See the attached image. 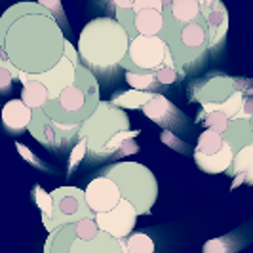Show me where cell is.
I'll return each mask as SVG.
<instances>
[{"label": "cell", "instance_id": "33", "mask_svg": "<svg viewBox=\"0 0 253 253\" xmlns=\"http://www.w3.org/2000/svg\"><path fill=\"white\" fill-rule=\"evenodd\" d=\"M88 141L84 137H78V143L73 147V152H71V158H69V171H73L76 166L82 162V158L88 154Z\"/></svg>", "mask_w": 253, "mask_h": 253}, {"label": "cell", "instance_id": "6", "mask_svg": "<svg viewBox=\"0 0 253 253\" xmlns=\"http://www.w3.org/2000/svg\"><path fill=\"white\" fill-rule=\"evenodd\" d=\"M129 129V118L122 107L116 103L101 101L97 109L80 124L78 137L88 141V151L91 156H101L107 145L120 133Z\"/></svg>", "mask_w": 253, "mask_h": 253}, {"label": "cell", "instance_id": "27", "mask_svg": "<svg viewBox=\"0 0 253 253\" xmlns=\"http://www.w3.org/2000/svg\"><path fill=\"white\" fill-rule=\"evenodd\" d=\"M124 250H126V253H154L156 246L149 234L133 232L124 240Z\"/></svg>", "mask_w": 253, "mask_h": 253}, {"label": "cell", "instance_id": "4", "mask_svg": "<svg viewBox=\"0 0 253 253\" xmlns=\"http://www.w3.org/2000/svg\"><path fill=\"white\" fill-rule=\"evenodd\" d=\"M160 37L164 38L169 46V51L175 59L179 69L194 63L202 57L210 48V40H208V31H206V19L204 13L189 23L177 21L169 10H164V29L160 33Z\"/></svg>", "mask_w": 253, "mask_h": 253}, {"label": "cell", "instance_id": "20", "mask_svg": "<svg viewBox=\"0 0 253 253\" xmlns=\"http://www.w3.org/2000/svg\"><path fill=\"white\" fill-rule=\"evenodd\" d=\"M228 173L232 177H238L234 185L238 183H248V185H253V143L246 145L244 149L234 154V162L228 168Z\"/></svg>", "mask_w": 253, "mask_h": 253}, {"label": "cell", "instance_id": "1", "mask_svg": "<svg viewBox=\"0 0 253 253\" xmlns=\"http://www.w3.org/2000/svg\"><path fill=\"white\" fill-rule=\"evenodd\" d=\"M65 44L63 25L40 2L12 4L0 17V53L19 71L51 69L65 55Z\"/></svg>", "mask_w": 253, "mask_h": 253}, {"label": "cell", "instance_id": "12", "mask_svg": "<svg viewBox=\"0 0 253 253\" xmlns=\"http://www.w3.org/2000/svg\"><path fill=\"white\" fill-rule=\"evenodd\" d=\"M29 78H35V80H40L42 84H46V88L50 89V97H57L65 88H69L76 78V65L63 55L61 61L57 65H53L51 69L44 71V73H37V75H31V73H25Z\"/></svg>", "mask_w": 253, "mask_h": 253}, {"label": "cell", "instance_id": "39", "mask_svg": "<svg viewBox=\"0 0 253 253\" xmlns=\"http://www.w3.org/2000/svg\"><path fill=\"white\" fill-rule=\"evenodd\" d=\"M65 55L73 61L75 65H80L82 63V57H80V51H76V48L67 40V44H65Z\"/></svg>", "mask_w": 253, "mask_h": 253}, {"label": "cell", "instance_id": "13", "mask_svg": "<svg viewBox=\"0 0 253 253\" xmlns=\"http://www.w3.org/2000/svg\"><path fill=\"white\" fill-rule=\"evenodd\" d=\"M236 82L228 76L213 75L208 76L200 84H194V91H196V99L200 105H221V103L228 99L234 91H236Z\"/></svg>", "mask_w": 253, "mask_h": 253}, {"label": "cell", "instance_id": "42", "mask_svg": "<svg viewBox=\"0 0 253 253\" xmlns=\"http://www.w3.org/2000/svg\"><path fill=\"white\" fill-rule=\"evenodd\" d=\"M215 0H200V4H202V10L204 8H208V6H211Z\"/></svg>", "mask_w": 253, "mask_h": 253}, {"label": "cell", "instance_id": "38", "mask_svg": "<svg viewBox=\"0 0 253 253\" xmlns=\"http://www.w3.org/2000/svg\"><path fill=\"white\" fill-rule=\"evenodd\" d=\"M137 151H139V147H137V143L133 141V137H127V139H124V143L120 145V151L116 152V156H129V154H135Z\"/></svg>", "mask_w": 253, "mask_h": 253}, {"label": "cell", "instance_id": "36", "mask_svg": "<svg viewBox=\"0 0 253 253\" xmlns=\"http://www.w3.org/2000/svg\"><path fill=\"white\" fill-rule=\"evenodd\" d=\"M37 2H40L42 6H46L57 17V21L65 25V13H63V6H61V0H37Z\"/></svg>", "mask_w": 253, "mask_h": 253}, {"label": "cell", "instance_id": "24", "mask_svg": "<svg viewBox=\"0 0 253 253\" xmlns=\"http://www.w3.org/2000/svg\"><path fill=\"white\" fill-rule=\"evenodd\" d=\"M228 145V141L225 139V135L221 131H217L213 127H206V131H202V135L198 137V145L194 152H200V154H217L221 152Z\"/></svg>", "mask_w": 253, "mask_h": 253}, {"label": "cell", "instance_id": "29", "mask_svg": "<svg viewBox=\"0 0 253 253\" xmlns=\"http://www.w3.org/2000/svg\"><path fill=\"white\" fill-rule=\"evenodd\" d=\"M204 122L208 127H213L217 131L225 133L232 122V118L221 109H210V111H204Z\"/></svg>", "mask_w": 253, "mask_h": 253}, {"label": "cell", "instance_id": "18", "mask_svg": "<svg viewBox=\"0 0 253 253\" xmlns=\"http://www.w3.org/2000/svg\"><path fill=\"white\" fill-rule=\"evenodd\" d=\"M234 154H236V152H234V149H232L230 143H228L223 151L217 152V154H211V156L194 152V162H196V166H198L202 171L215 175V173L228 171V168L234 162Z\"/></svg>", "mask_w": 253, "mask_h": 253}, {"label": "cell", "instance_id": "22", "mask_svg": "<svg viewBox=\"0 0 253 253\" xmlns=\"http://www.w3.org/2000/svg\"><path fill=\"white\" fill-rule=\"evenodd\" d=\"M223 135L230 143V147L234 149V152H238L246 145L253 143L252 120H248V118H234Z\"/></svg>", "mask_w": 253, "mask_h": 253}, {"label": "cell", "instance_id": "9", "mask_svg": "<svg viewBox=\"0 0 253 253\" xmlns=\"http://www.w3.org/2000/svg\"><path fill=\"white\" fill-rule=\"evenodd\" d=\"M29 131L40 145L51 147V149H59V147L63 149L75 139H78L80 124H76V126L61 124V122L53 120L50 114L44 111V107H40V109H35V113H33Z\"/></svg>", "mask_w": 253, "mask_h": 253}, {"label": "cell", "instance_id": "43", "mask_svg": "<svg viewBox=\"0 0 253 253\" xmlns=\"http://www.w3.org/2000/svg\"><path fill=\"white\" fill-rule=\"evenodd\" d=\"M252 129H253V116H252Z\"/></svg>", "mask_w": 253, "mask_h": 253}, {"label": "cell", "instance_id": "14", "mask_svg": "<svg viewBox=\"0 0 253 253\" xmlns=\"http://www.w3.org/2000/svg\"><path fill=\"white\" fill-rule=\"evenodd\" d=\"M204 19H206V31L210 40V50H215L217 46L225 40L228 31V13L221 0H215L211 6L204 8Z\"/></svg>", "mask_w": 253, "mask_h": 253}, {"label": "cell", "instance_id": "31", "mask_svg": "<svg viewBox=\"0 0 253 253\" xmlns=\"http://www.w3.org/2000/svg\"><path fill=\"white\" fill-rule=\"evenodd\" d=\"M179 71H181V69H179L177 65L166 63V65H162L158 71H154V73H156V80H158L160 86H171V84L177 80Z\"/></svg>", "mask_w": 253, "mask_h": 253}, {"label": "cell", "instance_id": "30", "mask_svg": "<svg viewBox=\"0 0 253 253\" xmlns=\"http://www.w3.org/2000/svg\"><path fill=\"white\" fill-rule=\"evenodd\" d=\"M126 82L135 89H152L158 84L156 73H135V71H126Z\"/></svg>", "mask_w": 253, "mask_h": 253}, {"label": "cell", "instance_id": "8", "mask_svg": "<svg viewBox=\"0 0 253 253\" xmlns=\"http://www.w3.org/2000/svg\"><path fill=\"white\" fill-rule=\"evenodd\" d=\"M51 196H53L51 230L65 223H75L84 217L95 215V211L89 208L86 200V190L78 187H57L55 190H51Z\"/></svg>", "mask_w": 253, "mask_h": 253}, {"label": "cell", "instance_id": "32", "mask_svg": "<svg viewBox=\"0 0 253 253\" xmlns=\"http://www.w3.org/2000/svg\"><path fill=\"white\" fill-rule=\"evenodd\" d=\"M116 19L126 27V31L129 33V37H137V29H135V10L127 8V10H116Z\"/></svg>", "mask_w": 253, "mask_h": 253}, {"label": "cell", "instance_id": "26", "mask_svg": "<svg viewBox=\"0 0 253 253\" xmlns=\"http://www.w3.org/2000/svg\"><path fill=\"white\" fill-rule=\"evenodd\" d=\"M154 95L151 89H135L131 88V91H126V93H118L114 95L113 103H116L118 107L122 109H137V107H145L147 103L151 101V97Z\"/></svg>", "mask_w": 253, "mask_h": 253}, {"label": "cell", "instance_id": "11", "mask_svg": "<svg viewBox=\"0 0 253 253\" xmlns=\"http://www.w3.org/2000/svg\"><path fill=\"white\" fill-rule=\"evenodd\" d=\"M84 190H86V200H88L89 208L95 213L109 211L122 200V192H120V187L116 185V181L103 173L99 177L91 179Z\"/></svg>", "mask_w": 253, "mask_h": 253}, {"label": "cell", "instance_id": "35", "mask_svg": "<svg viewBox=\"0 0 253 253\" xmlns=\"http://www.w3.org/2000/svg\"><path fill=\"white\" fill-rule=\"evenodd\" d=\"M169 4H171V0H135L133 2V10L139 12V10H145V8H154V10H162L164 12Z\"/></svg>", "mask_w": 253, "mask_h": 253}, {"label": "cell", "instance_id": "21", "mask_svg": "<svg viewBox=\"0 0 253 253\" xmlns=\"http://www.w3.org/2000/svg\"><path fill=\"white\" fill-rule=\"evenodd\" d=\"M143 113L147 118H151L154 122L162 124V126H169L171 124V114H179L177 109L168 101V97L160 95V93H154L151 97V101L143 107Z\"/></svg>", "mask_w": 253, "mask_h": 253}, {"label": "cell", "instance_id": "2", "mask_svg": "<svg viewBox=\"0 0 253 253\" xmlns=\"http://www.w3.org/2000/svg\"><path fill=\"white\" fill-rule=\"evenodd\" d=\"M129 33L114 17H95L84 25L78 38L82 63L93 73H107L120 67L129 48Z\"/></svg>", "mask_w": 253, "mask_h": 253}, {"label": "cell", "instance_id": "41", "mask_svg": "<svg viewBox=\"0 0 253 253\" xmlns=\"http://www.w3.org/2000/svg\"><path fill=\"white\" fill-rule=\"evenodd\" d=\"M133 2L135 0H113L114 8L116 10H127V8H133Z\"/></svg>", "mask_w": 253, "mask_h": 253}, {"label": "cell", "instance_id": "3", "mask_svg": "<svg viewBox=\"0 0 253 253\" xmlns=\"http://www.w3.org/2000/svg\"><path fill=\"white\" fill-rule=\"evenodd\" d=\"M101 97H99L97 76L91 69L80 63L76 65L75 82L69 88H65L57 97H51L44 105V111L61 124L76 126L82 124L97 109Z\"/></svg>", "mask_w": 253, "mask_h": 253}, {"label": "cell", "instance_id": "23", "mask_svg": "<svg viewBox=\"0 0 253 253\" xmlns=\"http://www.w3.org/2000/svg\"><path fill=\"white\" fill-rule=\"evenodd\" d=\"M135 29L139 35H160L164 29V12L154 8L135 12Z\"/></svg>", "mask_w": 253, "mask_h": 253}, {"label": "cell", "instance_id": "16", "mask_svg": "<svg viewBox=\"0 0 253 253\" xmlns=\"http://www.w3.org/2000/svg\"><path fill=\"white\" fill-rule=\"evenodd\" d=\"M73 253H126L124 240L113 236L107 230H99V234L91 240H78L73 244Z\"/></svg>", "mask_w": 253, "mask_h": 253}, {"label": "cell", "instance_id": "19", "mask_svg": "<svg viewBox=\"0 0 253 253\" xmlns=\"http://www.w3.org/2000/svg\"><path fill=\"white\" fill-rule=\"evenodd\" d=\"M19 82L23 84L21 89V99L31 107V109H40L50 101V89L46 88V84H42L40 80L29 78L25 71H19Z\"/></svg>", "mask_w": 253, "mask_h": 253}, {"label": "cell", "instance_id": "17", "mask_svg": "<svg viewBox=\"0 0 253 253\" xmlns=\"http://www.w3.org/2000/svg\"><path fill=\"white\" fill-rule=\"evenodd\" d=\"M78 240L75 223H65L53 228L44 244V253H73V244Z\"/></svg>", "mask_w": 253, "mask_h": 253}, {"label": "cell", "instance_id": "7", "mask_svg": "<svg viewBox=\"0 0 253 253\" xmlns=\"http://www.w3.org/2000/svg\"><path fill=\"white\" fill-rule=\"evenodd\" d=\"M166 63L177 65L164 38L160 35H137L129 40V48L120 67L135 73H154Z\"/></svg>", "mask_w": 253, "mask_h": 253}, {"label": "cell", "instance_id": "5", "mask_svg": "<svg viewBox=\"0 0 253 253\" xmlns=\"http://www.w3.org/2000/svg\"><path fill=\"white\" fill-rule=\"evenodd\" d=\"M103 175L116 181L122 198H127L133 204L139 215L151 213L152 206L158 198V183L147 166L139 162H116L109 166Z\"/></svg>", "mask_w": 253, "mask_h": 253}, {"label": "cell", "instance_id": "40", "mask_svg": "<svg viewBox=\"0 0 253 253\" xmlns=\"http://www.w3.org/2000/svg\"><path fill=\"white\" fill-rule=\"evenodd\" d=\"M15 147H17V151H19V152H21V154H23V158H25V160H29L31 164L38 166V168H42V166L38 164V158H37V156H35L33 152H29V151H27V149H25V145H23V143H17Z\"/></svg>", "mask_w": 253, "mask_h": 253}, {"label": "cell", "instance_id": "37", "mask_svg": "<svg viewBox=\"0 0 253 253\" xmlns=\"http://www.w3.org/2000/svg\"><path fill=\"white\" fill-rule=\"evenodd\" d=\"M230 248H228L227 244V238H215V240H210L204 246V252L206 253H225Z\"/></svg>", "mask_w": 253, "mask_h": 253}, {"label": "cell", "instance_id": "28", "mask_svg": "<svg viewBox=\"0 0 253 253\" xmlns=\"http://www.w3.org/2000/svg\"><path fill=\"white\" fill-rule=\"evenodd\" d=\"M35 200L42 211V223L46 230H51V215H53V196L51 192H44L42 187H35Z\"/></svg>", "mask_w": 253, "mask_h": 253}, {"label": "cell", "instance_id": "25", "mask_svg": "<svg viewBox=\"0 0 253 253\" xmlns=\"http://www.w3.org/2000/svg\"><path fill=\"white\" fill-rule=\"evenodd\" d=\"M168 10L177 21L189 23L202 15V4H200V0H171Z\"/></svg>", "mask_w": 253, "mask_h": 253}, {"label": "cell", "instance_id": "10", "mask_svg": "<svg viewBox=\"0 0 253 253\" xmlns=\"http://www.w3.org/2000/svg\"><path fill=\"white\" fill-rule=\"evenodd\" d=\"M137 215L139 213H137L135 206L127 198H122L118 202V206H114L113 210L103 211V213H95V219H97V225L101 230L111 232L113 236L120 238V240H126L135 228Z\"/></svg>", "mask_w": 253, "mask_h": 253}, {"label": "cell", "instance_id": "15", "mask_svg": "<svg viewBox=\"0 0 253 253\" xmlns=\"http://www.w3.org/2000/svg\"><path fill=\"white\" fill-rule=\"evenodd\" d=\"M33 113L35 109H31L23 99H12L2 109V122L12 133H21L23 129H29Z\"/></svg>", "mask_w": 253, "mask_h": 253}, {"label": "cell", "instance_id": "34", "mask_svg": "<svg viewBox=\"0 0 253 253\" xmlns=\"http://www.w3.org/2000/svg\"><path fill=\"white\" fill-rule=\"evenodd\" d=\"M13 80H15L13 71L6 63L0 61V91H2V93H8V89H10Z\"/></svg>", "mask_w": 253, "mask_h": 253}]
</instances>
